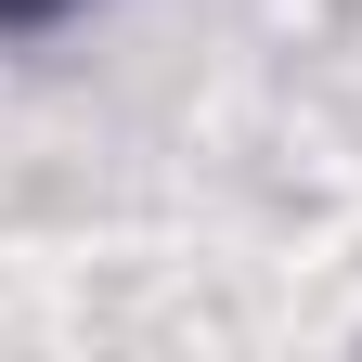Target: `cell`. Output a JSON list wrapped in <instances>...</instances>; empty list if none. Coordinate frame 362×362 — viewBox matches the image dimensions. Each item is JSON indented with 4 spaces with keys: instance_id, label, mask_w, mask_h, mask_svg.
I'll return each instance as SVG.
<instances>
[{
    "instance_id": "cell-1",
    "label": "cell",
    "mask_w": 362,
    "mask_h": 362,
    "mask_svg": "<svg viewBox=\"0 0 362 362\" xmlns=\"http://www.w3.org/2000/svg\"><path fill=\"white\" fill-rule=\"evenodd\" d=\"M0 13H39V0H0Z\"/></svg>"
}]
</instances>
